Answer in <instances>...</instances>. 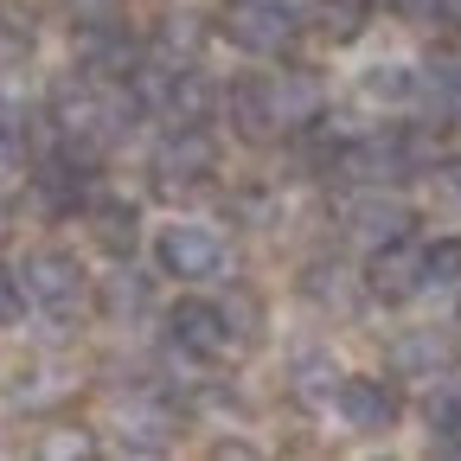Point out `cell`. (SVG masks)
Segmentation results:
<instances>
[{
	"label": "cell",
	"mask_w": 461,
	"mask_h": 461,
	"mask_svg": "<svg viewBox=\"0 0 461 461\" xmlns=\"http://www.w3.org/2000/svg\"><path fill=\"white\" fill-rule=\"evenodd\" d=\"M295 32H302V20H295V7H282V0H230V14H224V39L238 51H250V58L288 51Z\"/></svg>",
	"instance_id": "1"
},
{
	"label": "cell",
	"mask_w": 461,
	"mask_h": 461,
	"mask_svg": "<svg viewBox=\"0 0 461 461\" xmlns=\"http://www.w3.org/2000/svg\"><path fill=\"white\" fill-rule=\"evenodd\" d=\"M366 288L378 302H411L417 288H423V250L411 238H384L366 263Z\"/></svg>",
	"instance_id": "2"
},
{
	"label": "cell",
	"mask_w": 461,
	"mask_h": 461,
	"mask_svg": "<svg viewBox=\"0 0 461 461\" xmlns=\"http://www.w3.org/2000/svg\"><path fill=\"white\" fill-rule=\"evenodd\" d=\"M26 288H32V302L51 308V314H71L84 302V263L71 250H39L26 263Z\"/></svg>",
	"instance_id": "3"
},
{
	"label": "cell",
	"mask_w": 461,
	"mask_h": 461,
	"mask_svg": "<svg viewBox=\"0 0 461 461\" xmlns=\"http://www.w3.org/2000/svg\"><path fill=\"white\" fill-rule=\"evenodd\" d=\"M160 263H167V276L205 282V276L224 269V244L212 238L205 224H167V230H160Z\"/></svg>",
	"instance_id": "4"
},
{
	"label": "cell",
	"mask_w": 461,
	"mask_h": 461,
	"mask_svg": "<svg viewBox=\"0 0 461 461\" xmlns=\"http://www.w3.org/2000/svg\"><path fill=\"white\" fill-rule=\"evenodd\" d=\"M167 327H173V339H180L186 353H199V359H212V353H224V346H230V314H224L218 302H205V295L173 302V308H167Z\"/></svg>",
	"instance_id": "5"
},
{
	"label": "cell",
	"mask_w": 461,
	"mask_h": 461,
	"mask_svg": "<svg viewBox=\"0 0 461 461\" xmlns=\"http://www.w3.org/2000/svg\"><path fill=\"white\" fill-rule=\"evenodd\" d=\"M212 167H218V148H212L205 129H173L160 141V154H154V173L167 186H193V180H205Z\"/></svg>",
	"instance_id": "6"
},
{
	"label": "cell",
	"mask_w": 461,
	"mask_h": 461,
	"mask_svg": "<svg viewBox=\"0 0 461 461\" xmlns=\"http://www.w3.org/2000/svg\"><path fill=\"white\" fill-rule=\"evenodd\" d=\"M339 411H346V423L353 429H366V436H384L391 423H397V391L384 384V378H339Z\"/></svg>",
	"instance_id": "7"
},
{
	"label": "cell",
	"mask_w": 461,
	"mask_h": 461,
	"mask_svg": "<svg viewBox=\"0 0 461 461\" xmlns=\"http://www.w3.org/2000/svg\"><path fill=\"white\" fill-rule=\"evenodd\" d=\"M160 115L173 129H199V122H212V84L199 77V71H167L160 77Z\"/></svg>",
	"instance_id": "8"
},
{
	"label": "cell",
	"mask_w": 461,
	"mask_h": 461,
	"mask_svg": "<svg viewBox=\"0 0 461 461\" xmlns=\"http://www.w3.org/2000/svg\"><path fill=\"white\" fill-rule=\"evenodd\" d=\"M230 115H238V129L250 141H263L276 122H288L282 103H276V84H263V77H238V84H230Z\"/></svg>",
	"instance_id": "9"
},
{
	"label": "cell",
	"mask_w": 461,
	"mask_h": 461,
	"mask_svg": "<svg viewBox=\"0 0 461 461\" xmlns=\"http://www.w3.org/2000/svg\"><path fill=\"white\" fill-rule=\"evenodd\" d=\"M51 122H58V135H65V141H90V135L103 129L96 90H90V84H65V90L51 96Z\"/></svg>",
	"instance_id": "10"
},
{
	"label": "cell",
	"mask_w": 461,
	"mask_h": 461,
	"mask_svg": "<svg viewBox=\"0 0 461 461\" xmlns=\"http://www.w3.org/2000/svg\"><path fill=\"white\" fill-rule=\"evenodd\" d=\"M346 224L359 230V238H372V244H384V238H403V224H411V212H403L397 199H353L346 205Z\"/></svg>",
	"instance_id": "11"
},
{
	"label": "cell",
	"mask_w": 461,
	"mask_h": 461,
	"mask_svg": "<svg viewBox=\"0 0 461 461\" xmlns=\"http://www.w3.org/2000/svg\"><path fill=\"white\" fill-rule=\"evenodd\" d=\"M314 20H321V32H327L333 45H346V39H359V32H366V20H372V0H321V7H314Z\"/></svg>",
	"instance_id": "12"
},
{
	"label": "cell",
	"mask_w": 461,
	"mask_h": 461,
	"mask_svg": "<svg viewBox=\"0 0 461 461\" xmlns=\"http://www.w3.org/2000/svg\"><path fill=\"white\" fill-rule=\"evenodd\" d=\"M417 71L411 65H378V71H366V96L372 103H403V96H417Z\"/></svg>",
	"instance_id": "13"
},
{
	"label": "cell",
	"mask_w": 461,
	"mask_h": 461,
	"mask_svg": "<svg viewBox=\"0 0 461 461\" xmlns=\"http://www.w3.org/2000/svg\"><path fill=\"white\" fill-rule=\"evenodd\" d=\"M397 366H403V372H442V366H448V339H436V333L397 339Z\"/></svg>",
	"instance_id": "14"
},
{
	"label": "cell",
	"mask_w": 461,
	"mask_h": 461,
	"mask_svg": "<svg viewBox=\"0 0 461 461\" xmlns=\"http://www.w3.org/2000/svg\"><path fill=\"white\" fill-rule=\"evenodd\" d=\"M423 417H429V429H436V436H461V384H442V391H429Z\"/></svg>",
	"instance_id": "15"
},
{
	"label": "cell",
	"mask_w": 461,
	"mask_h": 461,
	"mask_svg": "<svg viewBox=\"0 0 461 461\" xmlns=\"http://www.w3.org/2000/svg\"><path fill=\"white\" fill-rule=\"evenodd\" d=\"M423 282H461V244H429L423 250Z\"/></svg>",
	"instance_id": "16"
},
{
	"label": "cell",
	"mask_w": 461,
	"mask_h": 461,
	"mask_svg": "<svg viewBox=\"0 0 461 461\" xmlns=\"http://www.w3.org/2000/svg\"><path fill=\"white\" fill-rule=\"evenodd\" d=\"M295 391L314 397V403L333 397V391H339V384H333V366H327V359H302V366H295Z\"/></svg>",
	"instance_id": "17"
},
{
	"label": "cell",
	"mask_w": 461,
	"mask_h": 461,
	"mask_svg": "<svg viewBox=\"0 0 461 461\" xmlns=\"http://www.w3.org/2000/svg\"><path fill=\"white\" fill-rule=\"evenodd\" d=\"M20 314H26V276H14L0 263V327H14Z\"/></svg>",
	"instance_id": "18"
},
{
	"label": "cell",
	"mask_w": 461,
	"mask_h": 461,
	"mask_svg": "<svg viewBox=\"0 0 461 461\" xmlns=\"http://www.w3.org/2000/svg\"><path fill=\"white\" fill-rule=\"evenodd\" d=\"M442 103H455L461 109V58H436V65H429V77H423Z\"/></svg>",
	"instance_id": "19"
},
{
	"label": "cell",
	"mask_w": 461,
	"mask_h": 461,
	"mask_svg": "<svg viewBox=\"0 0 461 461\" xmlns=\"http://www.w3.org/2000/svg\"><path fill=\"white\" fill-rule=\"evenodd\" d=\"M129 224H135V218L115 205V212H103V224H96V230H103V244H109V250H129V244H135V230H129Z\"/></svg>",
	"instance_id": "20"
},
{
	"label": "cell",
	"mask_w": 461,
	"mask_h": 461,
	"mask_svg": "<svg viewBox=\"0 0 461 461\" xmlns=\"http://www.w3.org/2000/svg\"><path fill=\"white\" fill-rule=\"evenodd\" d=\"M71 7H77V20H90V26H109V7H115V0H71Z\"/></svg>",
	"instance_id": "21"
}]
</instances>
